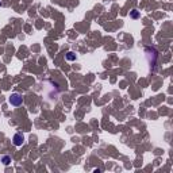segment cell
Returning <instances> with one entry per match:
<instances>
[{
	"label": "cell",
	"mask_w": 173,
	"mask_h": 173,
	"mask_svg": "<svg viewBox=\"0 0 173 173\" xmlns=\"http://www.w3.org/2000/svg\"><path fill=\"white\" fill-rule=\"evenodd\" d=\"M8 102H10L11 106L19 107V106H22V104H23V97H22V95H19V93H12V95L10 96Z\"/></svg>",
	"instance_id": "6da1fadb"
},
{
	"label": "cell",
	"mask_w": 173,
	"mask_h": 173,
	"mask_svg": "<svg viewBox=\"0 0 173 173\" xmlns=\"http://www.w3.org/2000/svg\"><path fill=\"white\" fill-rule=\"evenodd\" d=\"M23 141H25V137H23L20 133L15 134L14 138H12V142H14L15 146H22V145H23Z\"/></svg>",
	"instance_id": "7a4b0ae2"
},
{
	"label": "cell",
	"mask_w": 173,
	"mask_h": 173,
	"mask_svg": "<svg viewBox=\"0 0 173 173\" xmlns=\"http://www.w3.org/2000/svg\"><path fill=\"white\" fill-rule=\"evenodd\" d=\"M65 58H66L68 61H74L76 60V54H74L73 52H68V53L65 54Z\"/></svg>",
	"instance_id": "3957f363"
},
{
	"label": "cell",
	"mask_w": 173,
	"mask_h": 173,
	"mask_svg": "<svg viewBox=\"0 0 173 173\" xmlns=\"http://www.w3.org/2000/svg\"><path fill=\"white\" fill-rule=\"evenodd\" d=\"M130 18L131 19H138V18H139V11H138V10L130 11Z\"/></svg>",
	"instance_id": "277c9868"
},
{
	"label": "cell",
	"mask_w": 173,
	"mask_h": 173,
	"mask_svg": "<svg viewBox=\"0 0 173 173\" xmlns=\"http://www.w3.org/2000/svg\"><path fill=\"white\" fill-rule=\"evenodd\" d=\"M1 162H3L4 165H10L11 157H10V155H3V157H1Z\"/></svg>",
	"instance_id": "5b68a950"
}]
</instances>
